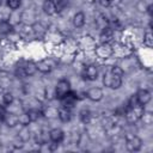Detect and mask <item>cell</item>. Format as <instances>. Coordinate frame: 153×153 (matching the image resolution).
I'll use <instances>...</instances> for the list:
<instances>
[{
	"mask_svg": "<svg viewBox=\"0 0 153 153\" xmlns=\"http://www.w3.org/2000/svg\"><path fill=\"white\" fill-rule=\"evenodd\" d=\"M143 112H145L143 105L136 104L133 108H127L126 109V118H127V121L129 123L133 124V123H136L139 120H141Z\"/></svg>",
	"mask_w": 153,
	"mask_h": 153,
	"instance_id": "cell-1",
	"label": "cell"
},
{
	"mask_svg": "<svg viewBox=\"0 0 153 153\" xmlns=\"http://www.w3.org/2000/svg\"><path fill=\"white\" fill-rule=\"evenodd\" d=\"M103 84L110 88H118L122 85V75H117L111 71H108L103 76Z\"/></svg>",
	"mask_w": 153,
	"mask_h": 153,
	"instance_id": "cell-2",
	"label": "cell"
},
{
	"mask_svg": "<svg viewBox=\"0 0 153 153\" xmlns=\"http://www.w3.org/2000/svg\"><path fill=\"white\" fill-rule=\"evenodd\" d=\"M36 66H37V71L42 73H49L56 67V61L54 59H45L36 63Z\"/></svg>",
	"mask_w": 153,
	"mask_h": 153,
	"instance_id": "cell-3",
	"label": "cell"
},
{
	"mask_svg": "<svg viewBox=\"0 0 153 153\" xmlns=\"http://www.w3.org/2000/svg\"><path fill=\"white\" fill-rule=\"evenodd\" d=\"M71 91V84H69V81L68 80H66V79H61L57 84H56V87H55V96H56V98H61V97H63L67 92H69Z\"/></svg>",
	"mask_w": 153,
	"mask_h": 153,
	"instance_id": "cell-4",
	"label": "cell"
},
{
	"mask_svg": "<svg viewBox=\"0 0 153 153\" xmlns=\"http://www.w3.org/2000/svg\"><path fill=\"white\" fill-rule=\"evenodd\" d=\"M126 146H127V148H128L129 151L136 152V151H139V149L141 148V146H142V140H141L139 136L133 135V136H130V137L127 139Z\"/></svg>",
	"mask_w": 153,
	"mask_h": 153,
	"instance_id": "cell-5",
	"label": "cell"
},
{
	"mask_svg": "<svg viewBox=\"0 0 153 153\" xmlns=\"http://www.w3.org/2000/svg\"><path fill=\"white\" fill-rule=\"evenodd\" d=\"M76 99H78L76 94H75L74 92H72V91L67 92L63 97H61V98H60L62 106H66V108H72V106L74 105V103L76 102Z\"/></svg>",
	"mask_w": 153,
	"mask_h": 153,
	"instance_id": "cell-6",
	"label": "cell"
},
{
	"mask_svg": "<svg viewBox=\"0 0 153 153\" xmlns=\"http://www.w3.org/2000/svg\"><path fill=\"white\" fill-rule=\"evenodd\" d=\"M86 97L92 102H98L103 98V91L99 87H92L86 92Z\"/></svg>",
	"mask_w": 153,
	"mask_h": 153,
	"instance_id": "cell-7",
	"label": "cell"
},
{
	"mask_svg": "<svg viewBox=\"0 0 153 153\" xmlns=\"http://www.w3.org/2000/svg\"><path fill=\"white\" fill-rule=\"evenodd\" d=\"M65 137V133L60 128H54L49 131V139L53 141V143H60Z\"/></svg>",
	"mask_w": 153,
	"mask_h": 153,
	"instance_id": "cell-8",
	"label": "cell"
},
{
	"mask_svg": "<svg viewBox=\"0 0 153 153\" xmlns=\"http://www.w3.org/2000/svg\"><path fill=\"white\" fill-rule=\"evenodd\" d=\"M135 96H136L137 103H139L140 105H143V106L151 100V93H149L147 90H140Z\"/></svg>",
	"mask_w": 153,
	"mask_h": 153,
	"instance_id": "cell-9",
	"label": "cell"
},
{
	"mask_svg": "<svg viewBox=\"0 0 153 153\" xmlns=\"http://www.w3.org/2000/svg\"><path fill=\"white\" fill-rule=\"evenodd\" d=\"M84 74H85V78L88 80H96L97 75H98V68L94 65H90L85 68Z\"/></svg>",
	"mask_w": 153,
	"mask_h": 153,
	"instance_id": "cell-10",
	"label": "cell"
},
{
	"mask_svg": "<svg viewBox=\"0 0 153 153\" xmlns=\"http://www.w3.org/2000/svg\"><path fill=\"white\" fill-rule=\"evenodd\" d=\"M57 116H59V118H60L62 122H68V121L71 120V110H69V108L61 106V108L57 110Z\"/></svg>",
	"mask_w": 153,
	"mask_h": 153,
	"instance_id": "cell-11",
	"label": "cell"
},
{
	"mask_svg": "<svg viewBox=\"0 0 153 153\" xmlns=\"http://www.w3.org/2000/svg\"><path fill=\"white\" fill-rule=\"evenodd\" d=\"M43 11L48 16H51V14H54L56 12V5L51 0H45L43 2Z\"/></svg>",
	"mask_w": 153,
	"mask_h": 153,
	"instance_id": "cell-12",
	"label": "cell"
},
{
	"mask_svg": "<svg viewBox=\"0 0 153 153\" xmlns=\"http://www.w3.org/2000/svg\"><path fill=\"white\" fill-rule=\"evenodd\" d=\"M111 53H112V50H111V48L108 45V43H103V45L97 49V54H98L100 57H103V59H106L108 56H110Z\"/></svg>",
	"mask_w": 153,
	"mask_h": 153,
	"instance_id": "cell-13",
	"label": "cell"
},
{
	"mask_svg": "<svg viewBox=\"0 0 153 153\" xmlns=\"http://www.w3.org/2000/svg\"><path fill=\"white\" fill-rule=\"evenodd\" d=\"M73 24L75 27H81L85 24V14L84 12H76L73 17Z\"/></svg>",
	"mask_w": 153,
	"mask_h": 153,
	"instance_id": "cell-14",
	"label": "cell"
},
{
	"mask_svg": "<svg viewBox=\"0 0 153 153\" xmlns=\"http://www.w3.org/2000/svg\"><path fill=\"white\" fill-rule=\"evenodd\" d=\"M112 38V30L110 27H105L102 30L100 33V42L102 43H109Z\"/></svg>",
	"mask_w": 153,
	"mask_h": 153,
	"instance_id": "cell-15",
	"label": "cell"
},
{
	"mask_svg": "<svg viewBox=\"0 0 153 153\" xmlns=\"http://www.w3.org/2000/svg\"><path fill=\"white\" fill-rule=\"evenodd\" d=\"M4 121L8 127H14L19 123V116H17L16 114H7Z\"/></svg>",
	"mask_w": 153,
	"mask_h": 153,
	"instance_id": "cell-16",
	"label": "cell"
},
{
	"mask_svg": "<svg viewBox=\"0 0 153 153\" xmlns=\"http://www.w3.org/2000/svg\"><path fill=\"white\" fill-rule=\"evenodd\" d=\"M26 115L29 116L30 122H36V121L41 117V111L37 110V109H30V110L26 112Z\"/></svg>",
	"mask_w": 153,
	"mask_h": 153,
	"instance_id": "cell-17",
	"label": "cell"
},
{
	"mask_svg": "<svg viewBox=\"0 0 153 153\" xmlns=\"http://www.w3.org/2000/svg\"><path fill=\"white\" fill-rule=\"evenodd\" d=\"M11 30H12V25L10 24V22L2 20L0 23V32L1 33H8V32H11Z\"/></svg>",
	"mask_w": 153,
	"mask_h": 153,
	"instance_id": "cell-18",
	"label": "cell"
},
{
	"mask_svg": "<svg viewBox=\"0 0 153 153\" xmlns=\"http://www.w3.org/2000/svg\"><path fill=\"white\" fill-rule=\"evenodd\" d=\"M143 43H145L148 48H152V45H153V38H152V33H151V31H147V32L145 33Z\"/></svg>",
	"mask_w": 153,
	"mask_h": 153,
	"instance_id": "cell-19",
	"label": "cell"
},
{
	"mask_svg": "<svg viewBox=\"0 0 153 153\" xmlns=\"http://www.w3.org/2000/svg\"><path fill=\"white\" fill-rule=\"evenodd\" d=\"M96 24H97V26H99L102 30H103V29H105V27H108V26H106V25H108L106 17H104V16H99V18L97 19Z\"/></svg>",
	"mask_w": 153,
	"mask_h": 153,
	"instance_id": "cell-20",
	"label": "cell"
},
{
	"mask_svg": "<svg viewBox=\"0 0 153 153\" xmlns=\"http://www.w3.org/2000/svg\"><path fill=\"white\" fill-rule=\"evenodd\" d=\"M2 100H4V104H6V105L12 104L13 103V94L11 92H5L2 96Z\"/></svg>",
	"mask_w": 153,
	"mask_h": 153,
	"instance_id": "cell-21",
	"label": "cell"
},
{
	"mask_svg": "<svg viewBox=\"0 0 153 153\" xmlns=\"http://www.w3.org/2000/svg\"><path fill=\"white\" fill-rule=\"evenodd\" d=\"M90 117H91V114H90V111L88 110H81L80 111V118H81V121L84 122V123H87L88 121H90Z\"/></svg>",
	"mask_w": 153,
	"mask_h": 153,
	"instance_id": "cell-22",
	"label": "cell"
},
{
	"mask_svg": "<svg viewBox=\"0 0 153 153\" xmlns=\"http://www.w3.org/2000/svg\"><path fill=\"white\" fill-rule=\"evenodd\" d=\"M22 4V0H7V6L12 10H17Z\"/></svg>",
	"mask_w": 153,
	"mask_h": 153,
	"instance_id": "cell-23",
	"label": "cell"
},
{
	"mask_svg": "<svg viewBox=\"0 0 153 153\" xmlns=\"http://www.w3.org/2000/svg\"><path fill=\"white\" fill-rule=\"evenodd\" d=\"M19 123L26 127V126H27V124L30 123V120H29V116H27L26 114H23V115H20V116H19Z\"/></svg>",
	"mask_w": 153,
	"mask_h": 153,
	"instance_id": "cell-24",
	"label": "cell"
},
{
	"mask_svg": "<svg viewBox=\"0 0 153 153\" xmlns=\"http://www.w3.org/2000/svg\"><path fill=\"white\" fill-rule=\"evenodd\" d=\"M112 73H115V74H117V75H123V69L121 68V67H118V66H114L111 69H110Z\"/></svg>",
	"mask_w": 153,
	"mask_h": 153,
	"instance_id": "cell-25",
	"label": "cell"
},
{
	"mask_svg": "<svg viewBox=\"0 0 153 153\" xmlns=\"http://www.w3.org/2000/svg\"><path fill=\"white\" fill-rule=\"evenodd\" d=\"M6 115H7V111H6L5 106L2 104H0V121H4L5 117H6Z\"/></svg>",
	"mask_w": 153,
	"mask_h": 153,
	"instance_id": "cell-26",
	"label": "cell"
},
{
	"mask_svg": "<svg viewBox=\"0 0 153 153\" xmlns=\"http://www.w3.org/2000/svg\"><path fill=\"white\" fill-rule=\"evenodd\" d=\"M98 2L104 7H108L110 5V0H98Z\"/></svg>",
	"mask_w": 153,
	"mask_h": 153,
	"instance_id": "cell-27",
	"label": "cell"
},
{
	"mask_svg": "<svg viewBox=\"0 0 153 153\" xmlns=\"http://www.w3.org/2000/svg\"><path fill=\"white\" fill-rule=\"evenodd\" d=\"M51 1H53V2H54V4H55V5H56V4H57V2H59V1H60V0H51Z\"/></svg>",
	"mask_w": 153,
	"mask_h": 153,
	"instance_id": "cell-28",
	"label": "cell"
},
{
	"mask_svg": "<svg viewBox=\"0 0 153 153\" xmlns=\"http://www.w3.org/2000/svg\"><path fill=\"white\" fill-rule=\"evenodd\" d=\"M0 5H1V0H0Z\"/></svg>",
	"mask_w": 153,
	"mask_h": 153,
	"instance_id": "cell-29",
	"label": "cell"
}]
</instances>
